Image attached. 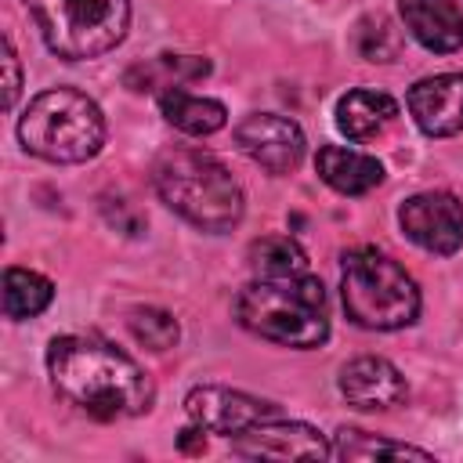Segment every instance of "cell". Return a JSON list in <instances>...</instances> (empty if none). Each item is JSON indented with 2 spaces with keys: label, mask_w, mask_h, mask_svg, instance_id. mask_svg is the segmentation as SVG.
<instances>
[{
  "label": "cell",
  "mask_w": 463,
  "mask_h": 463,
  "mask_svg": "<svg viewBox=\"0 0 463 463\" xmlns=\"http://www.w3.org/2000/svg\"><path fill=\"white\" fill-rule=\"evenodd\" d=\"M315 170L340 195H365L383 181V163L376 156L344 145H322L315 156Z\"/></svg>",
  "instance_id": "obj_14"
},
{
  "label": "cell",
  "mask_w": 463,
  "mask_h": 463,
  "mask_svg": "<svg viewBox=\"0 0 463 463\" xmlns=\"http://www.w3.org/2000/svg\"><path fill=\"white\" fill-rule=\"evenodd\" d=\"M51 300H54V286L40 271H29V268L4 271V315L11 322L36 318L40 311H47Z\"/></svg>",
  "instance_id": "obj_18"
},
{
  "label": "cell",
  "mask_w": 463,
  "mask_h": 463,
  "mask_svg": "<svg viewBox=\"0 0 463 463\" xmlns=\"http://www.w3.org/2000/svg\"><path fill=\"white\" fill-rule=\"evenodd\" d=\"M18 141L25 152L47 163H87L105 145V116L83 90L51 87L22 112Z\"/></svg>",
  "instance_id": "obj_5"
},
{
  "label": "cell",
  "mask_w": 463,
  "mask_h": 463,
  "mask_svg": "<svg viewBox=\"0 0 463 463\" xmlns=\"http://www.w3.org/2000/svg\"><path fill=\"white\" fill-rule=\"evenodd\" d=\"M43 43L65 61L116 51L130 29V0H22Z\"/></svg>",
  "instance_id": "obj_6"
},
{
  "label": "cell",
  "mask_w": 463,
  "mask_h": 463,
  "mask_svg": "<svg viewBox=\"0 0 463 463\" xmlns=\"http://www.w3.org/2000/svg\"><path fill=\"white\" fill-rule=\"evenodd\" d=\"M22 90V69H18V54L11 47V40H4V109H14Z\"/></svg>",
  "instance_id": "obj_22"
},
{
  "label": "cell",
  "mask_w": 463,
  "mask_h": 463,
  "mask_svg": "<svg viewBox=\"0 0 463 463\" xmlns=\"http://www.w3.org/2000/svg\"><path fill=\"white\" fill-rule=\"evenodd\" d=\"M340 394L354 409L373 412V409H394L398 402H405L409 387H405V376L387 358L362 354L340 369Z\"/></svg>",
  "instance_id": "obj_12"
},
{
  "label": "cell",
  "mask_w": 463,
  "mask_h": 463,
  "mask_svg": "<svg viewBox=\"0 0 463 463\" xmlns=\"http://www.w3.org/2000/svg\"><path fill=\"white\" fill-rule=\"evenodd\" d=\"M152 181L159 199L199 232H232L242 221L246 199L232 170L203 148H170L156 159Z\"/></svg>",
  "instance_id": "obj_2"
},
{
  "label": "cell",
  "mask_w": 463,
  "mask_h": 463,
  "mask_svg": "<svg viewBox=\"0 0 463 463\" xmlns=\"http://www.w3.org/2000/svg\"><path fill=\"white\" fill-rule=\"evenodd\" d=\"M47 373L54 391L94 420L141 416L156 402L152 376L98 336H54L47 347Z\"/></svg>",
  "instance_id": "obj_1"
},
{
  "label": "cell",
  "mask_w": 463,
  "mask_h": 463,
  "mask_svg": "<svg viewBox=\"0 0 463 463\" xmlns=\"http://www.w3.org/2000/svg\"><path fill=\"white\" fill-rule=\"evenodd\" d=\"M398 11L420 47L434 54H452L463 47V11L456 0H398Z\"/></svg>",
  "instance_id": "obj_13"
},
{
  "label": "cell",
  "mask_w": 463,
  "mask_h": 463,
  "mask_svg": "<svg viewBox=\"0 0 463 463\" xmlns=\"http://www.w3.org/2000/svg\"><path fill=\"white\" fill-rule=\"evenodd\" d=\"M235 145L268 174H289L304 159V130L279 112H250L235 127Z\"/></svg>",
  "instance_id": "obj_9"
},
{
  "label": "cell",
  "mask_w": 463,
  "mask_h": 463,
  "mask_svg": "<svg viewBox=\"0 0 463 463\" xmlns=\"http://www.w3.org/2000/svg\"><path fill=\"white\" fill-rule=\"evenodd\" d=\"M340 300H344L347 318L373 333L405 329L420 315L416 279L394 257H387L373 246H358V250L344 253Z\"/></svg>",
  "instance_id": "obj_4"
},
{
  "label": "cell",
  "mask_w": 463,
  "mask_h": 463,
  "mask_svg": "<svg viewBox=\"0 0 463 463\" xmlns=\"http://www.w3.org/2000/svg\"><path fill=\"white\" fill-rule=\"evenodd\" d=\"M159 112L170 127H177L181 134H192V137H206V134H217L224 123H228V109L213 98H199V94H188L184 87H166L159 90Z\"/></svg>",
  "instance_id": "obj_16"
},
{
  "label": "cell",
  "mask_w": 463,
  "mask_h": 463,
  "mask_svg": "<svg viewBox=\"0 0 463 463\" xmlns=\"http://www.w3.org/2000/svg\"><path fill=\"white\" fill-rule=\"evenodd\" d=\"M333 456L336 459H430V452L387 438H373L354 427H340L333 434Z\"/></svg>",
  "instance_id": "obj_20"
},
{
  "label": "cell",
  "mask_w": 463,
  "mask_h": 463,
  "mask_svg": "<svg viewBox=\"0 0 463 463\" xmlns=\"http://www.w3.org/2000/svg\"><path fill=\"white\" fill-rule=\"evenodd\" d=\"M250 268L253 279H286V275H304L307 257L289 235H264L250 242Z\"/></svg>",
  "instance_id": "obj_19"
},
{
  "label": "cell",
  "mask_w": 463,
  "mask_h": 463,
  "mask_svg": "<svg viewBox=\"0 0 463 463\" xmlns=\"http://www.w3.org/2000/svg\"><path fill=\"white\" fill-rule=\"evenodd\" d=\"M235 318L260 340L282 347H318L329 336V304L315 275L253 279L235 297Z\"/></svg>",
  "instance_id": "obj_3"
},
{
  "label": "cell",
  "mask_w": 463,
  "mask_h": 463,
  "mask_svg": "<svg viewBox=\"0 0 463 463\" xmlns=\"http://www.w3.org/2000/svg\"><path fill=\"white\" fill-rule=\"evenodd\" d=\"M394 116H398V101L383 90L358 87L336 101V127L347 141H369L383 134L394 123Z\"/></svg>",
  "instance_id": "obj_15"
},
{
  "label": "cell",
  "mask_w": 463,
  "mask_h": 463,
  "mask_svg": "<svg viewBox=\"0 0 463 463\" xmlns=\"http://www.w3.org/2000/svg\"><path fill=\"white\" fill-rule=\"evenodd\" d=\"M405 105L427 137L463 134V72H441L412 83Z\"/></svg>",
  "instance_id": "obj_11"
},
{
  "label": "cell",
  "mask_w": 463,
  "mask_h": 463,
  "mask_svg": "<svg viewBox=\"0 0 463 463\" xmlns=\"http://www.w3.org/2000/svg\"><path fill=\"white\" fill-rule=\"evenodd\" d=\"M398 224L409 242L434 257H452L463 246V203L452 192H416L402 203Z\"/></svg>",
  "instance_id": "obj_7"
},
{
  "label": "cell",
  "mask_w": 463,
  "mask_h": 463,
  "mask_svg": "<svg viewBox=\"0 0 463 463\" xmlns=\"http://www.w3.org/2000/svg\"><path fill=\"white\" fill-rule=\"evenodd\" d=\"M232 452L253 456V459L257 456L260 459H326V456H333V445L311 423L271 416V420H260V423L246 427L242 434H235Z\"/></svg>",
  "instance_id": "obj_10"
},
{
  "label": "cell",
  "mask_w": 463,
  "mask_h": 463,
  "mask_svg": "<svg viewBox=\"0 0 463 463\" xmlns=\"http://www.w3.org/2000/svg\"><path fill=\"white\" fill-rule=\"evenodd\" d=\"M184 412L195 427H203L206 434H242L246 427L260 423V420H271V416H282L275 402H264V398H253L246 391H232V387H217V383H203V387H192L188 398H184Z\"/></svg>",
  "instance_id": "obj_8"
},
{
  "label": "cell",
  "mask_w": 463,
  "mask_h": 463,
  "mask_svg": "<svg viewBox=\"0 0 463 463\" xmlns=\"http://www.w3.org/2000/svg\"><path fill=\"white\" fill-rule=\"evenodd\" d=\"M130 333L148 351H170L181 336V326L163 307H137V311H130Z\"/></svg>",
  "instance_id": "obj_21"
},
{
  "label": "cell",
  "mask_w": 463,
  "mask_h": 463,
  "mask_svg": "<svg viewBox=\"0 0 463 463\" xmlns=\"http://www.w3.org/2000/svg\"><path fill=\"white\" fill-rule=\"evenodd\" d=\"M203 434H206V430L192 423L188 430H181V449H184V452H203V445H206V441H203Z\"/></svg>",
  "instance_id": "obj_23"
},
{
  "label": "cell",
  "mask_w": 463,
  "mask_h": 463,
  "mask_svg": "<svg viewBox=\"0 0 463 463\" xmlns=\"http://www.w3.org/2000/svg\"><path fill=\"white\" fill-rule=\"evenodd\" d=\"M210 76V61L195 58V54H159L148 65H137L127 72L130 90H156V87H181L188 80H203Z\"/></svg>",
  "instance_id": "obj_17"
}]
</instances>
